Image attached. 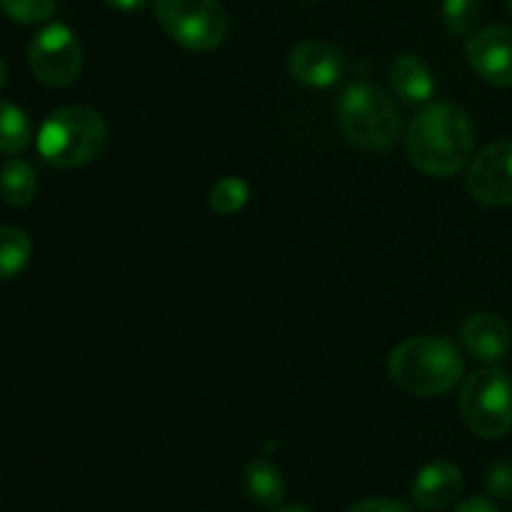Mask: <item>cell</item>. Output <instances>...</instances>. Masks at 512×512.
<instances>
[{"label":"cell","instance_id":"1","mask_svg":"<svg viewBox=\"0 0 512 512\" xmlns=\"http://www.w3.org/2000/svg\"><path fill=\"white\" fill-rule=\"evenodd\" d=\"M405 145L415 168L433 178H450L473 158V125L455 105H428L410 123Z\"/></svg>","mask_w":512,"mask_h":512},{"label":"cell","instance_id":"2","mask_svg":"<svg viewBox=\"0 0 512 512\" xmlns=\"http://www.w3.org/2000/svg\"><path fill=\"white\" fill-rule=\"evenodd\" d=\"M388 370L400 390L433 398L458 385L463 378V358L450 340L420 335L408 338L390 353Z\"/></svg>","mask_w":512,"mask_h":512},{"label":"cell","instance_id":"3","mask_svg":"<svg viewBox=\"0 0 512 512\" xmlns=\"http://www.w3.org/2000/svg\"><path fill=\"white\" fill-rule=\"evenodd\" d=\"M108 125L93 108L68 105L48 115L38 133V153L53 168H80L103 153Z\"/></svg>","mask_w":512,"mask_h":512},{"label":"cell","instance_id":"4","mask_svg":"<svg viewBox=\"0 0 512 512\" xmlns=\"http://www.w3.org/2000/svg\"><path fill=\"white\" fill-rule=\"evenodd\" d=\"M338 123L350 143L365 150L390 148L403 130V120L390 95L370 83H355L340 95Z\"/></svg>","mask_w":512,"mask_h":512},{"label":"cell","instance_id":"5","mask_svg":"<svg viewBox=\"0 0 512 512\" xmlns=\"http://www.w3.org/2000/svg\"><path fill=\"white\" fill-rule=\"evenodd\" d=\"M460 413L480 438H503L512 428V380L505 370L485 368L470 375L460 393Z\"/></svg>","mask_w":512,"mask_h":512},{"label":"cell","instance_id":"6","mask_svg":"<svg viewBox=\"0 0 512 512\" xmlns=\"http://www.w3.org/2000/svg\"><path fill=\"white\" fill-rule=\"evenodd\" d=\"M155 18L188 50L208 53L228 35V15L218 0H155Z\"/></svg>","mask_w":512,"mask_h":512},{"label":"cell","instance_id":"7","mask_svg":"<svg viewBox=\"0 0 512 512\" xmlns=\"http://www.w3.org/2000/svg\"><path fill=\"white\" fill-rule=\"evenodd\" d=\"M28 65L40 83L50 88H65L75 83L83 68V48L73 30L63 23H53L40 30L28 48Z\"/></svg>","mask_w":512,"mask_h":512},{"label":"cell","instance_id":"8","mask_svg":"<svg viewBox=\"0 0 512 512\" xmlns=\"http://www.w3.org/2000/svg\"><path fill=\"white\" fill-rule=\"evenodd\" d=\"M468 188L485 205H512V140L488 145L473 158Z\"/></svg>","mask_w":512,"mask_h":512},{"label":"cell","instance_id":"9","mask_svg":"<svg viewBox=\"0 0 512 512\" xmlns=\"http://www.w3.org/2000/svg\"><path fill=\"white\" fill-rule=\"evenodd\" d=\"M475 73L498 88L512 85V30L505 25H490L478 30L465 43Z\"/></svg>","mask_w":512,"mask_h":512},{"label":"cell","instance_id":"10","mask_svg":"<svg viewBox=\"0 0 512 512\" xmlns=\"http://www.w3.org/2000/svg\"><path fill=\"white\" fill-rule=\"evenodd\" d=\"M290 73L298 83L310 88H330L343 75V58L333 45L308 40L290 55Z\"/></svg>","mask_w":512,"mask_h":512},{"label":"cell","instance_id":"11","mask_svg":"<svg viewBox=\"0 0 512 512\" xmlns=\"http://www.w3.org/2000/svg\"><path fill=\"white\" fill-rule=\"evenodd\" d=\"M463 490V473L450 460L428 463L413 483V503L420 510H443L453 503Z\"/></svg>","mask_w":512,"mask_h":512},{"label":"cell","instance_id":"12","mask_svg":"<svg viewBox=\"0 0 512 512\" xmlns=\"http://www.w3.org/2000/svg\"><path fill=\"white\" fill-rule=\"evenodd\" d=\"M463 343L483 363H500L510 353V330L498 315L475 313L465 320Z\"/></svg>","mask_w":512,"mask_h":512},{"label":"cell","instance_id":"13","mask_svg":"<svg viewBox=\"0 0 512 512\" xmlns=\"http://www.w3.org/2000/svg\"><path fill=\"white\" fill-rule=\"evenodd\" d=\"M390 85L405 103H428L435 93V80L418 55H400L390 68Z\"/></svg>","mask_w":512,"mask_h":512},{"label":"cell","instance_id":"14","mask_svg":"<svg viewBox=\"0 0 512 512\" xmlns=\"http://www.w3.org/2000/svg\"><path fill=\"white\" fill-rule=\"evenodd\" d=\"M245 490L250 500L263 508H278L285 498V480L275 465L268 460H250L243 475Z\"/></svg>","mask_w":512,"mask_h":512},{"label":"cell","instance_id":"15","mask_svg":"<svg viewBox=\"0 0 512 512\" xmlns=\"http://www.w3.org/2000/svg\"><path fill=\"white\" fill-rule=\"evenodd\" d=\"M35 193H38V180L33 165L23 158H10L0 170V195L5 203L25 208L33 203Z\"/></svg>","mask_w":512,"mask_h":512},{"label":"cell","instance_id":"16","mask_svg":"<svg viewBox=\"0 0 512 512\" xmlns=\"http://www.w3.org/2000/svg\"><path fill=\"white\" fill-rule=\"evenodd\" d=\"M30 238L20 228L0 225V280H10L30 263Z\"/></svg>","mask_w":512,"mask_h":512},{"label":"cell","instance_id":"17","mask_svg":"<svg viewBox=\"0 0 512 512\" xmlns=\"http://www.w3.org/2000/svg\"><path fill=\"white\" fill-rule=\"evenodd\" d=\"M33 130H30V120L18 105L0 100V153H23L28 148Z\"/></svg>","mask_w":512,"mask_h":512},{"label":"cell","instance_id":"18","mask_svg":"<svg viewBox=\"0 0 512 512\" xmlns=\"http://www.w3.org/2000/svg\"><path fill=\"white\" fill-rule=\"evenodd\" d=\"M250 188L243 178H223L210 190V208L218 215H235L245 208Z\"/></svg>","mask_w":512,"mask_h":512},{"label":"cell","instance_id":"19","mask_svg":"<svg viewBox=\"0 0 512 512\" xmlns=\"http://www.w3.org/2000/svg\"><path fill=\"white\" fill-rule=\"evenodd\" d=\"M483 3L480 0H445L443 18L453 35H468L480 20Z\"/></svg>","mask_w":512,"mask_h":512},{"label":"cell","instance_id":"20","mask_svg":"<svg viewBox=\"0 0 512 512\" xmlns=\"http://www.w3.org/2000/svg\"><path fill=\"white\" fill-rule=\"evenodd\" d=\"M0 10L15 23L38 25L55 13V0H0Z\"/></svg>","mask_w":512,"mask_h":512},{"label":"cell","instance_id":"21","mask_svg":"<svg viewBox=\"0 0 512 512\" xmlns=\"http://www.w3.org/2000/svg\"><path fill=\"white\" fill-rule=\"evenodd\" d=\"M350 512H413V510L403 503H395V500L375 498V500H363V503L355 505Z\"/></svg>","mask_w":512,"mask_h":512},{"label":"cell","instance_id":"22","mask_svg":"<svg viewBox=\"0 0 512 512\" xmlns=\"http://www.w3.org/2000/svg\"><path fill=\"white\" fill-rule=\"evenodd\" d=\"M490 490L495 495H510L512 493V468L510 465H498L490 473Z\"/></svg>","mask_w":512,"mask_h":512},{"label":"cell","instance_id":"23","mask_svg":"<svg viewBox=\"0 0 512 512\" xmlns=\"http://www.w3.org/2000/svg\"><path fill=\"white\" fill-rule=\"evenodd\" d=\"M453 512H500V510L490 498H470L465 500V503H460Z\"/></svg>","mask_w":512,"mask_h":512},{"label":"cell","instance_id":"24","mask_svg":"<svg viewBox=\"0 0 512 512\" xmlns=\"http://www.w3.org/2000/svg\"><path fill=\"white\" fill-rule=\"evenodd\" d=\"M105 3L115 10H123V13H133V10H143L148 0H105Z\"/></svg>","mask_w":512,"mask_h":512},{"label":"cell","instance_id":"25","mask_svg":"<svg viewBox=\"0 0 512 512\" xmlns=\"http://www.w3.org/2000/svg\"><path fill=\"white\" fill-rule=\"evenodd\" d=\"M5 80H8V65H5L3 60H0V88H3V85H5Z\"/></svg>","mask_w":512,"mask_h":512},{"label":"cell","instance_id":"26","mask_svg":"<svg viewBox=\"0 0 512 512\" xmlns=\"http://www.w3.org/2000/svg\"><path fill=\"white\" fill-rule=\"evenodd\" d=\"M278 512H310V510L303 508V505H288V508H280Z\"/></svg>","mask_w":512,"mask_h":512},{"label":"cell","instance_id":"27","mask_svg":"<svg viewBox=\"0 0 512 512\" xmlns=\"http://www.w3.org/2000/svg\"><path fill=\"white\" fill-rule=\"evenodd\" d=\"M508 5H510V13H512V0H508Z\"/></svg>","mask_w":512,"mask_h":512},{"label":"cell","instance_id":"28","mask_svg":"<svg viewBox=\"0 0 512 512\" xmlns=\"http://www.w3.org/2000/svg\"><path fill=\"white\" fill-rule=\"evenodd\" d=\"M310 3H313V0H310Z\"/></svg>","mask_w":512,"mask_h":512}]
</instances>
